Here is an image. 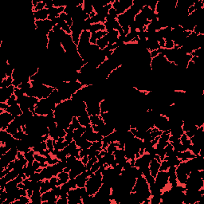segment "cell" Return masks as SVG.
<instances>
[{
    "mask_svg": "<svg viewBox=\"0 0 204 204\" xmlns=\"http://www.w3.org/2000/svg\"><path fill=\"white\" fill-rule=\"evenodd\" d=\"M102 174L99 171H96L95 173L89 177L86 184H85V188L87 190V192L89 195H94L96 193L98 192L100 188L102 186Z\"/></svg>",
    "mask_w": 204,
    "mask_h": 204,
    "instance_id": "6da1fadb",
    "label": "cell"
},
{
    "mask_svg": "<svg viewBox=\"0 0 204 204\" xmlns=\"http://www.w3.org/2000/svg\"><path fill=\"white\" fill-rule=\"evenodd\" d=\"M135 16H136V15L130 9H129L124 14L118 15L117 20L122 28L126 27H130L132 24V23L135 21Z\"/></svg>",
    "mask_w": 204,
    "mask_h": 204,
    "instance_id": "7a4b0ae2",
    "label": "cell"
},
{
    "mask_svg": "<svg viewBox=\"0 0 204 204\" xmlns=\"http://www.w3.org/2000/svg\"><path fill=\"white\" fill-rule=\"evenodd\" d=\"M155 183L158 185L160 189L162 191H164L168 184V175L167 171H159L156 176L155 178Z\"/></svg>",
    "mask_w": 204,
    "mask_h": 204,
    "instance_id": "3957f363",
    "label": "cell"
},
{
    "mask_svg": "<svg viewBox=\"0 0 204 204\" xmlns=\"http://www.w3.org/2000/svg\"><path fill=\"white\" fill-rule=\"evenodd\" d=\"M154 128L157 129L160 131H166L170 130V123L168 121V118L165 116L160 115L155 121H154Z\"/></svg>",
    "mask_w": 204,
    "mask_h": 204,
    "instance_id": "277c9868",
    "label": "cell"
},
{
    "mask_svg": "<svg viewBox=\"0 0 204 204\" xmlns=\"http://www.w3.org/2000/svg\"><path fill=\"white\" fill-rule=\"evenodd\" d=\"M68 204H83L80 195V187L73 188L69 191Z\"/></svg>",
    "mask_w": 204,
    "mask_h": 204,
    "instance_id": "5b68a950",
    "label": "cell"
},
{
    "mask_svg": "<svg viewBox=\"0 0 204 204\" xmlns=\"http://www.w3.org/2000/svg\"><path fill=\"white\" fill-rule=\"evenodd\" d=\"M14 119L15 117L6 111L0 113V130H7L8 125L14 121Z\"/></svg>",
    "mask_w": 204,
    "mask_h": 204,
    "instance_id": "8992f818",
    "label": "cell"
},
{
    "mask_svg": "<svg viewBox=\"0 0 204 204\" xmlns=\"http://www.w3.org/2000/svg\"><path fill=\"white\" fill-rule=\"evenodd\" d=\"M15 89L14 85L7 88H0V103H6L8 99L14 95Z\"/></svg>",
    "mask_w": 204,
    "mask_h": 204,
    "instance_id": "52a82bcc",
    "label": "cell"
},
{
    "mask_svg": "<svg viewBox=\"0 0 204 204\" xmlns=\"http://www.w3.org/2000/svg\"><path fill=\"white\" fill-rule=\"evenodd\" d=\"M168 175V184L170 187H175L179 185L176 177V167H170L167 170Z\"/></svg>",
    "mask_w": 204,
    "mask_h": 204,
    "instance_id": "ba28073f",
    "label": "cell"
},
{
    "mask_svg": "<svg viewBox=\"0 0 204 204\" xmlns=\"http://www.w3.org/2000/svg\"><path fill=\"white\" fill-rule=\"evenodd\" d=\"M48 99H49L50 101H52L53 103H54V104H56L57 105L64 101L63 97H62V96H61V94L60 93V92L57 90V89H56L51 93V94L49 95Z\"/></svg>",
    "mask_w": 204,
    "mask_h": 204,
    "instance_id": "9c48e42d",
    "label": "cell"
},
{
    "mask_svg": "<svg viewBox=\"0 0 204 204\" xmlns=\"http://www.w3.org/2000/svg\"><path fill=\"white\" fill-rule=\"evenodd\" d=\"M159 166H160V163L157 161L156 159H152L151 160V162L149 163V170H150V173L154 178H155L157 173L159 172Z\"/></svg>",
    "mask_w": 204,
    "mask_h": 204,
    "instance_id": "30bf717a",
    "label": "cell"
},
{
    "mask_svg": "<svg viewBox=\"0 0 204 204\" xmlns=\"http://www.w3.org/2000/svg\"><path fill=\"white\" fill-rule=\"evenodd\" d=\"M64 10L65 7H53V8L48 10V11H49L48 20L52 21L53 19L58 17V16L60 15V14H61L62 12H64Z\"/></svg>",
    "mask_w": 204,
    "mask_h": 204,
    "instance_id": "8fae6325",
    "label": "cell"
},
{
    "mask_svg": "<svg viewBox=\"0 0 204 204\" xmlns=\"http://www.w3.org/2000/svg\"><path fill=\"white\" fill-rule=\"evenodd\" d=\"M48 16H49V11L47 9H43L41 11H34V19L36 21H43V20H46L48 19Z\"/></svg>",
    "mask_w": 204,
    "mask_h": 204,
    "instance_id": "7c38bea8",
    "label": "cell"
},
{
    "mask_svg": "<svg viewBox=\"0 0 204 204\" xmlns=\"http://www.w3.org/2000/svg\"><path fill=\"white\" fill-rule=\"evenodd\" d=\"M108 34V32L106 30H101L98 32H96L94 34H91V38L89 40V42L91 44H94L96 45L97 41L100 39V38H103L104 36H105L106 34Z\"/></svg>",
    "mask_w": 204,
    "mask_h": 204,
    "instance_id": "4fadbf2b",
    "label": "cell"
},
{
    "mask_svg": "<svg viewBox=\"0 0 204 204\" xmlns=\"http://www.w3.org/2000/svg\"><path fill=\"white\" fill-rule=\"evenodd\" d=\"M6 112H7L9 113H11L12 116H14L15 117H18V116H20L23 114V111L20 108V105H13V106H9L8 109L6 110Z\"/></svg>",
    "mask_w": 204,
    "mask_h": 204,
    "instance_id": "5bb4252c",
    "label": "cell"
},
{
    "mask_svg": "<svg viewBox=\"0 0 204 204\" xmlns=\"http://www.w3.org/2000/svg\"><path fill=\"white\" fill-rule=\"evenodd\" d=\"M106 36H107V38L109 40V44L113 45L115 43H117V42L118 41V38L120 36V34H119V32L117 30H113L112 32L108 33L106 34Z\"/></svg>",
    "mask_w": 204,
    "mask_h": 204,
    "instance_id": "9a60e30c",
    "label": "cell"
},
{
    "mask_svg": "<svg viewBox=\"0 0 204 204\" xmlns=\"http://www.w3.org/2000/svg\"><path fill=\"white\" fill-rule=\"evenodd\" d=\"M31 203L34 204H42V193L40 191H34L30 197Z\"/></svg>",
    "mask_w": 204,
    "mask_h": 204,
    "instance_id": "2e32d148",
    "label": "cell"
},
{
    "mask_svg": "<svg viewBox=\"0 0 204 204\" xmlns=\"http://www.w3.org/2000/svg\"><path fill=\"white\" fill-rule=\"evenodd\" d=\"M12 136L11 134H10L7 130H0V144L4 145Z\"/></svg>",
    "mask_w": 204,
    "mask_h": 204,
    "instance_id": "e0dca14e",
    "label": "cell"
},
{
    "mask_svg": "<svg viewBox=\"0 0 204 204\" xmlns=\"http://www.w3.org/2000/svg\"><path fill=\"white\" fill-rule=\"evenodd\" d=\"M77 120L79 121L80 125L81 126H84V127H86L88 125L90 124V117H89V115L88 114V113H85L82 114L81 116L77 117Z\"/></svg>",
    "mask_w": 204,
    "mask_h": 204,
    "instance_id": "ac0fdd59",
    "label": "cell"
},
{
    "mask_svg": "<svg viewBox=\"0 0 204 204\" xmlns=\"http://www.w3.org/2000/svg\"><path fill=\"white\" fill-rule=\"evenodd\" d=\"M184 134V131L182 128V126H176V127H173L170 129V135L171 136H175L177 138L180 139V136Z\"/></svg>",
    "mask_w": 204,
    "mask_h": 204,
    "instance_id": "d6986e66",
    "label": "cell"
},
{
    "mask_svg": "<svg viewBox=\"0 0 204 204\" xmlns=\"http://www.w3.org/2000/svg\"><path fill=\"white\" fill-rule=\"evenodd\" d=\"M90 117V124L92 125H98V126H103L105 125V123L102 120L100 115L96 116H89Z\"/></svg>",
    "mask_w": 204,
    "mask_h": 204,
    "instance_id": "ffe728a7",
    "label": "cell"
},
{
    "mask_svg": "<svg viewBox=\"0 0 204 204\" xmlns=\"http://www.w3.org/2000/svg\"><path fill=\"white\" fill-rule=\"evenodd\" d=\"M57 179H58V183L59 185H61L63 183H65L69 181V175L68 172H65V171H61L59 174L57 175Z\"/></svg>",
    "mask_w": 204,
    "mask_h": 204,
    "instance_id": "44dd1931",
    "label": "cell"
},
{
    "mask_svg": "<svg viewBox=\"0 0 204 204\" xmlns=\"http://www.w3.org/2000/svg\"><path fill=\"white\" fill-rule=\"evenodd\" d=\"M149 190H150L151 196H153V195H160L163 192L162 190L159 188L155 183H152V184H149Z\"/></svg>",
    "mask_w": 204,
    "mask_h": 204,
    "instance_id": "7402d4cb",
    "label": "cell"
},
{
    "mask_svg": "<svg viewBox=\"0 0 204 204\" xmlns=\"http://www.w3.org/2000/svg\"><path fill=\"white\" fill-rule=\"evenodd\" d=\"M101 30H105V27L104 23H95V24H92L90 27L89 32L91 34H94L96 32H98Z\"/></svg>",
    "mask_w": 204,
    "mask_h": 204,
    "instance_id": "603a6c76",
    "label": "cell"
},
{
    "mask_svg": "<svg viewBox=\"0 0 204 204\" xmlns=\"http://www.w3.org/2000/svg\"><path fill=\"white\" fill-rule=\"evenodd\" d=\"M96 45L98 46L100 49H104L105 48H106L109 45V40L107 38V36L105 35L103 38L98 39L96 42Z\"/></svg>",
    "mask_w": 204,
    "mask_h": 204,
    "instance_id": "cb8c5ba5",
    "label": "cell"
},
{
    "mask_svg": "<svg viewBox=\"0 0 204 204\" xmlns=\"http://www.w3.org/2000/svg\"><path fill=\"white\" fill-rule=\"evenodd\" d=\"M83 11L85 14L90 15L92 12H93V3L89 2V1H83Z\"/></svg>",
    "mask_w": 204,
    "mask_h": 204,
    "instance_id": "d4e9b609",
    "label": "cell"
},
{
    "mask_svg": "<svg viewBox=\"0 0 204 204\" xmlns=\"http://www.w3.org/2000/svg\"><path fill=\"white\" fill-rule=\"evenodd\" d=\"M18 187V183L16 182L15 179H12L10 180L9 182H7V183L5 186V191L7 192H10L14 189H15L16 187Z\"/></svg>",
    "mask_w": 204,
    "mask_h": 204,
    "instance_id": "484cf974",
    "label": "cell"
},
{
    "mask_svg": "<svg viewBox=\"0 0 204 204\" xmlns=\"http://www.w3.org/2000/svg\"><path fill=\"white\" fill-rule=\"evenodd\" d=\"M32 149L34 150L35 153H39V152H41L42 151H44V150L48 149V147H47L46 142H45V141H42L40 144H38V145H36L35 147H33Z\"/></svg>",
    "mask_w": 204,
    "mask_h": 204,
    "instance_id": "4316f807",
    "label": "cell"
},
{
    "mask_svg": "<svg viewBox=\"0 0 204 204\" xmlns=\"http://www.w3.org/2000/svg\"><path fill=\"white\" fill-rule=\"evenodd\" d=\"M50 190H51V188H50V185H49V179H45V180L42 181L41 189H40L41 193L43 194V193L46 192V191H49Z\"/></svg>",
    "mask_w": 204,
    "mask_h": 204,
    "instance_id": "83f0119b",
    "label": "cell"
},
{
    "mask_svg": "<svg viewBox=\"0 0 204 204\" xmlns=\"http://www.w3.org/2000/svg\"><path fill=\"white\" fill-rule=\"evenodd\" d=\"M24 154V156L25 158L27 159L28 163H33L35 160V158H34V154L35 152L33 149H31L29 151H27L26 153H23Z\"/></svg>",
    "mask_w": 204,
    "mask_h": 204,
    "instance_id": "f1b7e54d",
    "label": "cell"
},
{
    "mask_svg": "<svg viewBox=\"0 0 204 204\" xmlns=\"http://www.w3.org/2000/svg\"><path fill=\"white\" fill-rule=\"evenodd\" d=\"M117 148H118V142H114V143L113 142L109 144V146L106 148V151L109 154H113L114 151H116Z\"/></svg>",
    "mask_w": 204,
    "mask_h": 204,
    "instance_id": "f546056e",
    "label": "cell"
},
{
    "mask_svg": "<svg viewBox=\"0 0 204 204\" xmlns=\"http://www.w3.org/2000/svg\"><path fill=\"white\" fill-rule=\"evenodd\" d=\"M180 142H181L182 144H183L185 147H187V148L189 147V146L191 144V140L187 136H186L185 132L184 134H183L181 136H180Z\"/></svg>",
    "mask_w": 204,
    "mask_h": 204,
    "instance_id": "4dcf8cb0",
    "label": "cell"
},
{
    "mask_svg": "<svg viewBox=\"0 0 204 204\" xmlns=\"http://www.w3.org/2000/svg\"><path fill=\"white\" fill-rule=\"evenodd\" d=\"M104 156H105V158L106 164L109 167L111 166L112 163H113L114 162V160H115V155H114L113 154H109V153L107 152Z\"/></svg>",
    "mask_w": 204,
    "mask_h": 204,
    "instance_id": "1f68e13d",
    "label": "cell"
},
{
    "mask_svg": "<svg viewBox=\"0 0 204 204\" xmlns=\"http://www.w3.org/2000/svg\"><path fill=\"white\" fill-rule=\"evenodd\" d=\"M93 150L95 151H101L102 150V141H96V142H93V144L91 145V147H89Z\"/></svg>",
    "mask_w": 204,
    "mask_h": 204,
    "instance_id": "d6a6232c",
    "label": "cell"
},
{
    "mask_svg": "<svg viewBox=\"0 0 204 204\" xmlns=\"http://www.w3.org/2000/svg\"><path fill=\"white\" fill-rule=\"evenodd\" d=\"M162 199L160 195H153L150 198V204H161Z\"/></svg>",
    "mask_w": 204,
    "mask_h": 204,
    "instance_id": "836d02e7",
    "label": "cell"
},
{
    "mask_svg": "<svg viewBox=\"0 0 204 204\" xmlns=\"http://www.w3.org/2000/svg\"><path fill=\"white\" fill-rule=\"evenodd\" d=\"M164 151L166 153V156H170L173 154V151H174V148L172 147V145L171 143H168L167 144V146L164 147Z\"/></svg>",
    "mask_w": 204,
    "mask_h": 204,
    "instance_id": "e575fe53",
    "label": "cell"
},
{
    "mask_svg": "<svg viewBox=\"0 0 204 204\" xmlns=\"http://www.w3.org/2000/svg\"><path fill=\"white\" fill-rule=\"evenodd\" d=\"M49 185H50V188L53 189L55 187L57 186H60L58 183V179L57 176H53L50 179H49Z\"/></svg>",
    "mask_w": 204,
    "mask_h": 204,
    "instance_id": "d590c367",
    "label": "cell"
},
{
    "mask_svg": "<svg viewBox=\"0 0 204 204\" xmlns=\"http://www.w3.org/2000/svg\"><path fill=\"white\" fill-rule=\"evenodd\" d=\"M6 103H7L9 106H13V105H18V101H17V97H16V96H15V94L12 95L11 97L7 101Z\"/></svg>",
    "mask_w": 204,
    "mask_h": 204,
    "instance_id": "8d00e7d4",
    "label": "cell"
},
{
    "mask_svg": "<svg viewBox=\"0 0 204 204\" xmlns=\"http://www.w3.org/2000/svg\"><path fill=\"white\" fill-rule=\"evenodd\" d=\"M26 136H27V134H26V132H24V130H20V131H19V132H17L15 135H14V137H15V139H17V140H23L25 137H26Z\"/></svg>",
    "mask_w": 204,
    "mask_h": 204,
    "instance_id": "74e56055",
    "label": "cell"
},
{
    "mask_svg": "<svg viewBox=\"0 0 204 204\" xmlns=\"http://www.w3.org/2000/svg\"><path fill=\"white\" fill-rule=\"evenodd\" d=\"M169 164L167 161L166 159H163L160 162V166H159V171H167L168 168H169Z\"/></svg>",
    "mask_w": 204,
    "mask_h": 204,
    "instance_id": "f35d334b",
    "label": "cell"
},
{
    "mask_svg": "<svg viewBox=\"0 0 204 204\" xmlns=\"http://www.w3.org/2000/svg\"><path fill=\"white\" fill-rule=\"evenodd\" d=\"M34 158H35V160L38 161L40 163H46V157L44 156V155H40L39 153H35L34 154Z\"/></svg>",
    "mask_w": 204,
    "mask_h": 204,
    "instance_id": "ab89813d",
    "label": "cell"
},
{
    "mask_svg": "<svg viewBox=\"0 0 204 204\" xmlns=\"http://www.w3.org/2000/svg\"><path fill=\"white\" fill-rule=\"evenodd\" d=\"M45 1H42V0H41L39 3H38V5L35 7L34 8V12L35 11H41V10H43V9H45Z\"/></svg>",
    "mask_w": 204,
    "mask_h": 204,
    "instance_id": "60d3db41",
    "label": "cell"
},
{
    "mask_svg": "<svg viewBox=\"0 0 204 204\" xmlns=\"http://www.w3.org/2000/svg\"><path fill=\"white\" fill-rule=\"evenodd\" d=\"M61 187V192H64V193H69V191H70L71 187H69L68 183H63L60 186Z\"/></svg>",
    "mask_w": 204,
    "mask_h": 204,
    "instance_id": "b9f144b4",
    "label": "cell"
},
{
    "mask_svg": "<svg viewBox=\"0 0 204 204\" xmlns=\"http://www.w3.org/2000/svg\"><path fill=\"white\" fill-rule=\"evenodd\" d=\"M29 179L30 181H34V182H38L41 180L40 179V174L39 172H35L34 174L31 175L30 177H29Z\"/></svg>",
    "mask_w": 204,
    "mask_h": 204,
    "instance_id": "7bdbcfd3",
    "label": "cell"
},
{
    "mask_svg": "<svg viewBox=\"0 0 204 204\" xmlns=\"http://www.w3.org/2000/svg\"><path fill=\"white\" fill-rule=\"evenodd\" d=\"M45 142H46V144H47V147H48V149L49 150V151H50V152H52V151H53V149H54L53 139H51V138L49 137V139L46 140Z\"/></svg>",
    "mask_w": 204,
    "mask_h": 204,
    "instance_id": "ee69618b",
    "label": "cell"
},
{
    "mask_svg": "<svg viewBox=\"0 0 204 204\" xmlns=\"http://www.w3.org/2000/svg\"><path fill=\"white\" fill-rule=\"evenodd\" d=\"M71 125L73 126V128H74L75 129H79L80 127L81 126V125H80L79 121H78V120H77V117H73L72 121H71Z\"/></svg>",
    "mask_w": 204,
    "mask_h": 204,
    "instance_id": "f6af8a7d",
    "label": "cell"
},
{
    "mask_svg": "<svg viewBox=\"0 0 204 204\" xmlns=\"http://www.w3.org/2000/svg\"><path fill=\"white\" fill-rule=\"evenodd\" d=\"M92 144L93 143L90 142V141H89V140H85L83 142V144L81 145V147L79 148L80 149H89L91 147Z\"/></svg>",
    "mask_w": 204,
    "mask_h": 204,
    "instance_id": "bcb514c9",
    "label": "cell"
},
{
    "mask_svg": "<svg viewBox=\"0 0 204 204\" xmlns=\"http://www.w3.org/2000/svg\"><path fill=\"white\" fill-rule=\"evenodd\" d=\"M165 49H171L175 48V44L174 42L172 40H167L165 42V46H164Z\"/></svg>",
    "mask_w": 204,
    "mask_h": 204,
    "instance_id": "7dc6e473",
    "label": "cell"
},
{
    "mask_svg": "<svg viewBox=\"0 0 204 204\" xmlns=\"http://www.w3.org/2000/svg\"><path fill=\"white\" fill-rule=\"evenodd\" d=\"M19 200L22 202L23 204H30L31 203V199L30 197L28 196H20Z\"/></svg>",
    "mask_w": 204,
    "mask_h": 204,
    "instance_id": "c3c4849f",
    "label": "cell"
},
{
    "mask_svg": "<svg viewBox=\"0 0 204 204\" xmlns=\"http://www.w3.org/2000/svg\"><path fill=\"white\" fill-rule=\"evenodd\" d=\"M14 94L16 96V97H17V98H19V97H23V95H25V93H24L23 91H22V89H19V87H15V93H14Z\"/></svg>",
    "mask_w": 204,
    "mask_h": 204,
    "instance_id": "681fc988",
    "label": "cell"
},
{
    "mask_svg": "<svg viewBox=\"0 0 204 204\" xmlns=\"http://www.w3.org/2000/svg\"><path fill=\"white\" fill-rule=\"evenodd\" d=\"M157 3H158V1H152V2L149 3H146V5L151 9V11H153L155 12V9H156Z\"/></svg>",
    "mask_w": 204,
    "mask_h": 204,
    "instance_id": "f907efd6",
    "label": "cell"
},
{
    "mask_svg": "<svg viewBox=\"0 0 204 204\" xmlns=\"http://www.w3.org/2000/svg\"><path fill=\"white\" fill-rule=\"evenodd\" d=\"M67 183H69V187H71V189L77 187V182H76L75 178H74V179H69V181L67 182Z\"/></svg>",
    "mask_w": 204,
    "mask_h": 204,
    "instance_id": "816d5d0a",
    "label": "cell"
},
{
    "mask_svg": "<svg viewBox=\"0 0 204 204\" xmlns=\"http://www.w3.org/2000/svg\"><path fill=\"white\" fill-rule=\"evenodd\" d=\"M52 191H53V194L56 195V196L57 197V198H59L60 197V195H61V187L60 186H57V187H55L54 188H53V189H51Z\"/></svg>",
    "mask_w": 204,
    "mask_h": 204,
    "instance_id": "f5cc1de1",
    "label": "cell"
},
{
    "mask_svg": "<svg viewBox=\"0 0 204 204\" xmlns=\"http://www.w3.org/2000/svg\"><path fill=\"white\" fill-rule=\"evenodd\" d=\"M81 136H82V134L78 131V129H75L73 131V140L74 141L77 140V139H79L80 137H81Z\"/></svg>",
    "mask_w": 204,
    "mask_h": 204,
    "instance_id": "db71d44e",
    "label": "cell"
},
{
    "mask_svg": "<svg viewBox=\"0 0 204 204\" xmlns=\"http://www.w3.org/2000/svg\"><path fill=\"white\" fill-rule=\"evenodd\" d=\"M65 23H66V24L68 25L69 27H72L73 23V21L71 15H67V17H66V19H65Z\"/></svg>",
    "mask_w": 204,
    "mask_h": 204,
    "instance_id": "11a10c76",
    "label": "cell"
},
{
    "mask_svg": "<svg viewBox=\"0 0 204 204\" xmlns=\"http://www.w3.org/2000/svg\"><path fill=\"white\" fill-rule=\"evenodd\" d=\"M99 168H100V165H99V163H98V162H96L92 166V167H91V171L93 172V173H95L96 171H97L99 170Z\"/></svg>",
    "mask_w": 204,
    "mask_h": 204,
    "instance_id": "9f6ffc18",
    "label": "cell"
},
{
    "mask_svg": "<svg viewBox=\"0 0 204 204\" xmlns=\"http://www.w3.org/2000/svg\"><path fill=\"white\" fill-rule=\"evenodd\" d=\"M145 179H146V180H147V183H148V184H152V183H155V178L153 177L151 175H149L148 176L145 177Z\"/></svg>",
    "mask_w": 204,
    "mask_h": 204,
    "instance_id": "6f0895ef",
    "label": "cell"
},
{
    "mask_svg": "<svg viewBox=\"0 0 204 204\" xmlns=\"http://www.w3.org/2000/svg\"><path fill=\"white\" fill-rule=\"evenodd\" d=\"M56 204H68V198L63 199V198H58Z\"/></svg>",
    "mask_w": 204,
    "mask_h": 204,
    "instance_id": "680465c9",
    "label": "cell"
},
{
    "mask_svg": "<svg viewBox=\"0 0 204 204\" xmlns=\"http://www.w3.org/2000/svg\"><path fill=\"white\" fill-rule=\"evenodd\" d=\"M95 163L91 159H89V161H88V163H86V165H85V167H86V170H90L91 167H92V166Z\"/></svg>",
    "mask_w": 204,
    "mask_h": 204,
    "instance_id": "91938a15",
    "label": "cell"
},
{
    "mask_svg": "<svg viewBox=\"0 0 204 204\" xmlns=\"http://www.w3.org/2000/svg\"><path fill=\"white\" fill-rule=\"evenodd\" d=\"M159 54V53L158 49H157V50H153V51H151V52H150V56H151V59L154 58V57H155L156 56H158Z\"/></svg>",
    "mask_w": 204,
    "mask_h": 204,
    "instance_id": "94428289",
    "label": "cell"
},
{
    "mask_svg": "<svg viewBox=\"0 0 204 204\" xmlns=\"http://www.w3.org/2000/svg\"><path fill=\"white\" fill-rule=\"evenodd\" d=\"M132 166V164H131V163H130V161L129 160H128L127 162L125 163V164H124V166H123V170H127V169H129V168H130Z\"/></svg>",
    "mask_w": 204,
    "mask_h": 204,
    "instance_id": "6125c7cd",
    "label": "cell"
},
{
    "mask_svg": "<svg viewBox=\"0 0 204 204\" xmlns=\"http://www.w3.org/2000/svg\"><path fill=\"white\" fill-rule=\"evenodd\" d=\"M8 107L9 105L7 103H0V109H3L4 111H6L8 109Z\"/></svg>",
    "mask_w": 204,
    "mask_h": 204,
    "instance_id": "be15d7a7",
    "label": "cell"
},
{
    "mask_svg": "<svg viewBox=\"0 0 204 204\" xmlns=\"http://www.w3.org/2000/svg\"><path fill=\"white\" fill-rule=\"evenodd\" d=\"M81 162L83 163L85 165H86V163H87L88 161H89V157H88V155L82 157V158L81 159Z\"/></svg>",
    "mask_w": 204,
    "mask_h": 204,
    "instance_id": "e7e4bbea",
    "label": "cell"
}]
</instances>
